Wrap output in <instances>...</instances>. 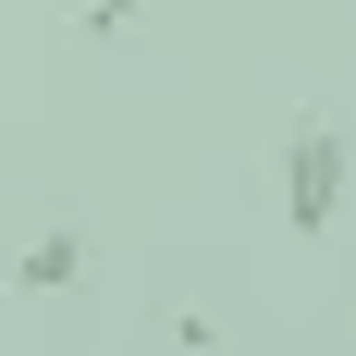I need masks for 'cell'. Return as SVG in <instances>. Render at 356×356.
Returning a JSON list of instances; mask_svg holds the SVG:
<instances>
[{
    "mask_svg": "<svg viewBox=\"0 0 356 356\" xmlns=\"http://www.w3.org/2000/svg\"><path fill=\"white\" fill-rule=\"evenodd\" d=\"M344 184H356L344 123H295L283 136V221L295 234H332V221H344Z\"/></svg>",
    "mask_w": 356,
    "mask_h": 356,
    "instance_id": "obj_1",
    "label": "cell"
},
{
    "mask_svg": "<svg viewBox=\"0 0 356 356\" xmlns=\"http://www.w3.org/2000/svg\"><path fill=\"white\" fill-rule=\"evenodd\" d=\"M74 270H86V234H74V221H37L25 258H13V283H25V295H62Z\"/></svg>",
    "mask_w": 356,
    "mask_h": 356,
    "instance_id": "obj_2",
    "label": "cell"
},
{
    "mask_svg": "<svg viewBox=\"0 0 356 356\" xmlns=\"http://www.w3.org/2000/svg\"><path fill=\"white\" fill-rule=\"evenodd\" d=\"M136 25V0H86V37H123Z\"/></svg>",
    "mask_w": 356,
    "mask_h": 356,
    "instance_id": "obj_3",
    "label": "cell"
}]
</instances>
